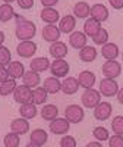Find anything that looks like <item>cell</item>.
Masks as SVG:
<instances>
[{"mask_svg": "<svg viewBox=\"0 0 123 147\" xmlns=\"http://www.w3.org/2000/svg\"><path fill=\"white\" fill-rule=\"evenodd\" d=\"M16 18V27H15V35L19 41H25V40H32L35 34H37V27L35 24L25 19L23 16L15 15Z\"/></svg>", "mask_w": 123, "mask_h": 147, "instance_id": "obj_1", "label": "cell"}, {"mask_svg": "<svg viewBox=\"0 0 123 147\" xmlns=\"http://www.w3.org/2000/svg\"><path fill=\"white\" fill-rule=\"evenodd\" d=\"M101 102V93L94 88H87L81 96V103L87 109H94Z\"/></svg>", "mask_w": 123, "mask_h": 147, "instance_id": "obj_2", "label": "cell"}, {"mask_svg": "<svg viewBox=\"0 0 123 147\" xmlns=\"http://www.w3.org/2000/svg\"><path fill=\"white\" fill-rule=\"evenodd\" d=\"M69 63L66 62L65 59H54L53 62L50 63V72L53 77H57V78H65L68 77L69 74Z\"/></svg>", "mask_w": 123, "mask_h": 147, "instance_id": "obj_3", "label": "cell"}, {"mask_svg": "<svg viewBox=\"0 0 123 147\" xmlns=\"http://www.w3.org/2000/svg\"><path fill=\"white\" fill-rule=\"evenodd\" d=\"M98 91L101 93V96H106V97H113V96H117V91H119V85L116 82V80L113 78H106L100 81V88Z\"/></svg>", "mask_w": 123, "mask_h": 147, "instance_id": "obj_4", "label": "cell"}, {"mask_svg": "<svg viewBox=\"0 0 123 147\" xmlns=\"http://www.w3.org/2000/svg\"><path fill=\"white\" fill-rule=\"evenodd\" d=\"M48 128H50V131L54 136H65V134H68V131L70 128V122L66 118H56V119L50 121Z\"/></svg>", "mask_w": 123, "mask_h": 147, "instance_id": "obj_5", "label": "cell"}, {"mask_svg": "<svg viewBox=\"0 0 123 147\" xmlns=\"http://www.w3.org/2000/svg\"><path fill=\"white\" fill-rule=\"evenodd\" d=\"M101 68H103V75L106 78H113L114 80L122 74V66H120V63L117 62L116 59L106 60Z\"/></svg>", "mask_w": 123, "mask_h": 147, "instance_id": "obj_6", "label": "cell"}, {"mask_svg": "<svg viewBox=\"0 0 123 147\" xmlns=\"http://www.w3.org/2000/svg\"><path fill=\"white\" fill-rule=\"evenodd\" d=\"M84 109L78 105H69L65 109V118L70 122V124H79L84 119Z\"/></svg>", "mask_w": 123, "mask_h": 147, "instance_id": "obj_7", "label": "cell"}, {"mask_svg": "<svg viewBox=\"0 0 123 147\" xmlns=\"http://www.w3.org/2000/svg\"><path fill=\"white\" fill-rule=\"evenodd\" d=\"M113 113V106L108 102H100L94 107V118L97 121H107Z\"/></svg>", "mask_w": 123, "mask_h": 147, "instance_id": "obj_8", "label": "cell"}, {"mask_svg": "<svg viewBox=\"0 0 123 147\" xmlns=\"http://www.w3.org/2000/svg\"><path fill=\"white\" fill-rule=\"evenodd\" d=\"M32 99V88L27 87L25 84H22V85H18V87L15 88L13 91V100L16 103H28L31 102Z\"/></svg>", "mask_w": 123, "mask_h": 147, "instance_id": "obj_9", "label": "cell"}, {"mask_svg": "<svg viewBox=\"0 0 123 147\" xmlns=\"http://www.w3.org/2000/svg\"><path fill=\"white\" fill-rule=\"evenodd\" d=\"M35 52H37V44H35L32 40L21 41V43L18 44V47H16V53H18V56L25 57V59L34 56Z\"/></svg>", "mask_w": 123, "mask_h": 147, "instance_id": "obj_10", "label": "cell"}, {"mask_svg": "<svg viewBox=\"0 0 123 147\" xmlns=\"http://www.w3.org/2000/svg\"><path fill=\"white\" fill-rule=\"evenodd\" d=\"M68 52H69L68 44L60 41V40L51 43L50 47H48V53H50V56H53L54 59H65L68 56Z\"/></svg>", "mask_w": 123, "mask_h": 147, "instance_id": "obj_11", "label": "cell"}, {"mask_svg": "<svg viewBox=\"0 0 123 147\" xmlns=\"http://www.w3.org/2000/svg\"><path fill=\"white\" fill-rule=\"evenodd\" d=\"M87 41H88V37L84 31H72L69 34V44L76 50H81L82 47L87 46Z\"/></svg>", "mask_w": 123, "mask_h": 147, "instance_id": "obj_12", "label": "cell"}, {"mask_svg": "<svg viewBox=\"0 0 123 147\" xmlns=\"http://www.w3.org/2000/svg\"><path fill=\"white\" fill-rule=\"evenodd\" d=\"M41 35H43V40H45L47 43H54L60 38L61 32H60V30H59V27L56 25V24H47V25L43 28Z\"/></svg>", "mask_w": 123, "mask_h": 147, "instance_id": "obj_13", "label": "cell"}, {"mask_svg": "<svg viewBox=\"0 0 123 147\" xmlns=\"http://www.w3.org/2000/svg\"><path fill=\"white\" fill-rule=\"evenodd\" d=\"M79 81L75 77H65V80L61 81V91L66 96H72L79 90Z\"/></svg>", "mask_w": 123, "mask_h": 147, "instance_id": "obj_14", "label": "cell"}, {"mask_svg": "<svg viewBox=\"0 0 123 147\" xmlns=\"http://www.w3.org/2000/svg\"><path fill=\"white\" fill-rule=\"evenodd\" d=\"M10 131L18 134V136H23L29 131V121L25 118H18L10 122Z\"/></svg>", "mask_w": 123, "mask_h": 147, "instance_id": "obj_15", "label": "cell"}, {"mask_svg": "<svg viewBox=\"0 0 123 147\" xmlns=\"http://www.w3.org/2000/svg\"><path fill=\"white\" fill-rule=\"evenodd\" d=\"M76 27V18L73 15H65L59 21V30L63 34H70Z\"/></svg>", "mask_w": 123, "mask_h": 147, "instance_id": "obj_16", "label": "cell"}, {"mask_svg": "<svg viewBox=\"0 0 123 147\" xmlns=\"http://www.w3.org/2000/svg\"><path fill=\"white\" fill-rule=\"evenodd\" d=\"M103 27H101V22L97 21L94 18H87V21L84 22V32L87 34V37H90V38H92V37L100 31Z\"/></svg>", "mask_w": 123, "mask_h": 147, "instance_id": "obj_17", "label": "cell"}, {"mask_svg": "<svg viewBox=\"0 0 123 147\" xmlns=\"http://www.w3.org/2000/svg\"><path fill=\"white\" fill-rule=\"evenodd\" d=\"M41 21H44L45 24H57L60 21V15H59V10L54 7H44L41 9Z\"/></svg>", "mask_w": 123, "mask_h": 147, "instance_id": "obj_18", "label": "cell"}, {"mask_svg": "<svg viewBox=\"0 0 123 147\" xmlns=\"http://www.w3.org/2000/svg\"><path fill=\"white\" fill-rule=\"evenodd\" d=\"M7 72H9V77L10 78H15V80H19L23 77L25 74V68H23V63L19 62V60H12V62L7 65Z\"/></svg>", "mask_w": 123, "mask_h": 147, "instance_id": "obj_19", "label": "cell"}, {"mask_svg": "<svg viewBox=\"0 0 123 147\" xmlns=\"http://www.w3.org/2000/svg\"><path fill=\"white\" fill-rule=\"evenodd\" d=\"M120 50H119V46L114 44V43H106L101 46V56L106 59V60H110V59H117Z\"/></svg>", "mask_w": 123, "mask_h": 147, "instance_id": "obj_20", "label": "cell"}, {"mask_svg": "<svg viewBox=\"0 0 123 147\" xmlns=\"http://www.w3.org/2000/svg\"><path fill=\"white\" fill-rule=\"evenodd\" d=\"M98 56V52H97V49L94 46H85L82 47L81 50H79V59L82 60V62L85 63H90V62H94V60L97 59Z\"/></svg>", "mask_w": 123, "mask_h": 147, "instance_id": "obj_21", "label": "cell"}, {"mask_svg": "<svg viewBox=\"0 0 123 147\" xmlns=\"http://www.w3.org/2000/svg\"><path fill=\"white\" fill-rule=\"evenodd\" d=\"M91 18L97 19V21H100V22H104L108 19V9L101 5V3H97L94 6H91Z\"/></svg>", "mask_w": 123, "mask_h": 147, "instance_id": "obj_22", "label": "cell"}, {"mask_svg": "<svg viewBox=\"0 0 123 147\" xmlns=\"http://www.w3.org/2000/svg\"><path fill=\"white\" fill-rule=\"evenodd\" d=\"M78 81H79V85L84 87L85 90L92 88L94 84H95V74L91 72V71H82L78 75Z\"/></svg>", "mask_w": 123, "mask_h": 147, "instance_id": "obj_23", "label": "cell"}, {"mask_svg": "<svg viewBox=\"0 0 123 147\" xmlns=\"http://www.w3.org/2000/svg\"><path fill=\"white\" fill-rule=\"evenodd\" d=\"M91 15V6L87 2H78L73 6V16L78 19H87Z\"/></svg>", "mask_w": 123, "mask_h": 147, "instance_id": "obj_24", "label": "cell"}, {"mask_svg": "<svg viewBox=\"0 0 123 147\" xmlns=\"http://www.w3.org/2000/svg\"><path fill=\"white\" fill-rule=\"evenodd\" d=\"M43 87L47 90L48 94H56L59 91H61V81L57 78V77H48L44 80V84H43Z\"/></svg>", "mask_w": 123, "mask_h": 147, "instance_id": "obj_25", "label": "cell"}, {"mask_svg": "<svg viewBox=\"0 0 123 147\" xmlns=\"http://www.w3.org/2000/svg\"><path fill=\"white\" fill-rule=\"evenodd\" d=\"M50 63H51V62H50L47 57H34V59L31 60L29 68H31L32 71H35V72H38V74H43V72H45V71L50 69Z\"/></svg>", "mask_w": 123, "mask_h": 147, "instance_id": "obj_26", "label": "cell"}, {"mask_svg": "<svg viewBox=\"0 0 123 147\" xmlns=\"http://www.w3.org/2000/svg\"><path fill=\"white\" fill-rule=\"evenodd\" d=\"M22 81H23V84H25L27 87L35 88V87H38V84H40L41 78H40V74H38V72H35V71L29 69V71H27L25 74H23Z\"/></svg>", "mask_w": 123, "mask_h": 147, "instance_id": "obj_27", "label": "cell"}, {"mask_svg": "<svg viewBox=\"0 0 123 147\" xmlns=\"http://www.w3.org/2000/svg\"><path fill=\"white\" fill-rule=\"evenodd\" d=\"M19 113H21V118H25V119H34L38 113L37 110V105H34L32 102H28V103H22L21 107H19Z\"/></svg>", "mask_w": 123, "mask_h": 147, "instance_id": "obj_28", "label": "cell"}, {"mask_svg": "<svg viewBox=\"0 0 123 147\" xmlns=\"http://www.w3.org/2000/svg\"><path fill=\"white\" fill-rule=\"evenodd\" d=\"M40 115H41V118H43L44 121L50 122V121H53V119L57 118L59 109H57V106H54V105H44L43 109H41V112H40Z\"/></svg>", "mask_w": 123, "mask_h": 147, "instance_id": "obj_29", "label": "cell"}, {"mask_svg": "<svg viewBox=\"0 0 123 147\" xmlns=\"http://www.w3.org/2000/svg\"><path fill=\"white\" fill-rule=\"evenodd\" d=\"M18 87V84H16V80L15 78H7L6 81L3 82H0V96H10V94H13L15 88Z\"/></svg>", "mask_w": 123, "mask_h": 147, "instance_id": "obj_30", "label": "cell"}, {"mask_svg": "<svg viewBox=\"0 0 123 147\" xmlns=\"http://www.w3.org/2000/svg\"><path fill=\"white\" fill-rule=\"evenodd\" d=\"M47 90L44 88V87H35V88H32V99H31V102L34 103V105H43V103H45L47 102Z\"/></svg>", "mask_w": 123, "mask_h": 147, "instance_id": "obj_31", "label": "cell"}, {"mask_svg": "<svg viewBox=\"0 0 123 147\" xmlns=\"http://www.w3.org/2000/svg\"><path fill=\"white\" fill-rule=\"evenodd\" d=\"M29 138H31L32 143H35V144H38V146L43 147L47 143V140H48V134L44 129H41V128H37V129H34L31 132V137Z\"/></svg>", "mask_w": 123, "mask_h": 147, "instance_id": "obj_32", "label": "cell"}, {"mask_svg": "<svg viewBox=\"0 0 123 147\" xmlns=\"http://www.w3.org/2000/svg\"><path fill=\"white\" fill-rule=\"evenodd\" d=\"M15 10L10 6V3L0 5V22H9L12 18H15Z\"/></svg>", "mask_w": 123, "mask_h": 147, "instance_id": "obj_33", "label": "cell"}, {"mask_svg": "<svg viewBox=\"0 0 123 147\" xmlns=\"http://www.w3.org/2000/svg\"><path fill=\"white\" fill-rule=\"evenodd\" d=\"M92 137L97 140V141H107L108 138H110V132H108V129L107 128H104V127H95L94 128V131H92Z\"/></svg>", "mask_w": 123, "mask_h": 147, "instance_id": "obj_34", "label": "cell"}, {"mask_svg": "<svg viewBox=\"0 0 123 147\" xmlns=\"http://www.w3.org/2000/svg\"><path fill=\"white\" fill-rule=\"evenodd\" d=\"M3 143H5V147H19L21 138H19L18 134H15V132L10 131L9 134H6V137H5Z\"/></svg>", "mask_w": 123, "mask_h": 147, "instance_id": "obj_35", "label": "cell"}, {"mask_svg": "<svg viewBox=\"0 0 123 147\" xmlns=\"http://www.w3.org/2000/svg\"><path fill=\"white\" fill-rule=\"evenodd\" d=\"M91 40L94 41V44H98V46L106 44V43L108 41V31H107L106 28H101L100 31H98V32L92 37Z\"/></svg>", "mask_w": 123, "mask_h": 147, "instance_id": "obj_36", "label": "cell"}, {"mask_svg": "<svg viewBox=\"0 0 123 147\" xmlns=\"http://www.w3.org/2000/svg\"><path fill=\"white\" fill-rule=\"evenodd\" d=\"M12 62V55H10V50L5 46H0V65L3 66H7L9 63Z\"/></svg>", "mask_w": 123, "mask_h": 147, "instance_id": "obj_37", "label": "cell"}, {"mask_svg": "<svg viewBox=\"0 0 123 147\" xmlns=\"http://www.w3.org/2000/svg\"><path fill=\"white\" fill-rule=\"evenodd\" d=\"M112 129L113 134H119V136H123V116H116L112 122Z\"/></svg>", "mask_w": 123, "mask_h": 147, "instance_id": "obj_38", "label": "cell"}, {"mask_svg": "<svg viewBox=\"0 0 123 147\" xmlns=\"http://www.w3.org/2000/svg\"><path fill=\"white\" fill-rule=\"evenodd\" d=\"M60 147H76V140H75V137L65 134V136L61 137V140H60Z\"/></svg>", "mask_w": 123, "mask_h": 147, "instance_id": "obj_39", "label": "cell"}, {"mask_svg": "<svg viewBox=\"0 0 123 147\" xmlns=\"http://www.w3.org/2000/svg\"><path fill=\"white\" fill-rule=\"evenodd\" d=\"M108 146L110 147H123V136L113 134V137L108 138Z\"/></svg>", "mask_w": 123, "mask_h": 147, "instance_id": "obj_40", "label": "cell"}, {"mask_svg": "<svg viewBox=\"0 0 123 147\" xmlns=\"http://www.w3.org/2000/svg\"><path fill=\"white\" fill-rule=\"evenodd\" d=\"M16 3L21 9H31L34 6V0H16Z\"/></svg>", "mask_w": 123, "mask_h": 147, "instance_id": "obj_41", "label": "cell"}, {"mask_svg": "<svg viewBox=\"0 0 123 147\" xmlns=\"http://www.w3.org/2000/svg\"><path fill=\"white\" fill-rule=\"evenodd\" d=\"M7 78H10V77H9V72H7V69H6L3 65H0V82L6 81Z\"/></svg>", "mask_w": 123, "mask_h": 147, "instance_id": "obj_42", "label": "cell"}, {"mask_svg": "<svg viewBox=\"0 0 123 147\" xmlns=\"http://www.w3.org/2000/svg\"><path fill=\"white\" fill-rule=\"evenodd\" d=\"M108 3L113 9H117V10L123 9V0H108Z\"/></svg>", "mask_w": 123, "mask_h": 147, "instance_id": "obj_43", "label": "cell"}, {"mask_svg": "<svg viewBox=\"0 0 123 147\" xmlns=\"http://www.w3.org/2000/svg\"><path fill=\"white\" fill-rule=\"evenodd\" d=\"M40 2H41V5L44 7H54L59 0H40Z\"/></svg>", "mask_w": 123, "mask_h": 147, "instance_id": "obj_44", "label": "cell"}, {"mask_svg": "<svg viewBox=\"0 0 123 147\" xmlns=\"http://www.w3.org/2000/svg\"><path fill=\"white\" fill-rule=\"evenodd\" d=\"M85 147H103V144H101V141H91Z\"/></svg>", "mask_w": 123, "mask_h": 147, "instance_id": "obj_45", "label": "cell"}, {"mask_svg": "<svg viewBox=\"0 0 123 147\" xmlns=\"http://www.w3.org/2000/svg\"><path fill=\"white\" fill-rule=\"evenodd\" d=\"M117 100L120 105H123V87L119 88V91H117Z\"/></svg>", "mask_w": 123, "mask_h": 147, "instance_id": "obj_46", "label": "cell"}, {"mask_svg": "<svg viewBox=\"0 0 123 147\" xmlns=\"http://www.w3.org/2000/svg\"><path fill=\"white\" fill-rule=\"evenodd\" d=\"M3 43H5V32L0 31V46H3Z\"/></svg>", "mask_w": 123, "mask_h": 147, "instance_id": "obj_47", "label": "cell"}, {"mask_svg": "<svg viewBox=\"0 0 123 147\" xmlns=\"http://www.w3.org/2000/svg\"><path fill=\"white\" fill-rule=\"evenodd\" d=\"M25 147H41V146H38V144H35V143H32V141H29Z\"/></svg>", "mask_w": 123, "mask_h": 147, "instance_id": "obj_48", "label": "cell"}, {"mask_svg": "<svg viewBox=\"0 0 123 147\" xmlns=\"http://www.w3.org/2000/svg\"><path fill=\"white\" fill-rule=\"evenodd\" d=\"M13 2H16V0H3V3H13Z\"/></svg>", "mask_w": 123, "mask_h": 147, "instance_id": "obj_49", "label": "cell"}, {"mask_svg": "<svg viewBox=\"0 0 123 147\" xmlns=\"http://www.w3.org/2000/svg\"><path fill=\"white\" fill-rule=\"evenodd\" d=\"M122 60H123V53H122Z\"/></svg>", "mask_w": 123, "mask_h": 147, "instance_id": "obj_50", "label": "cell"}]
</instances>
